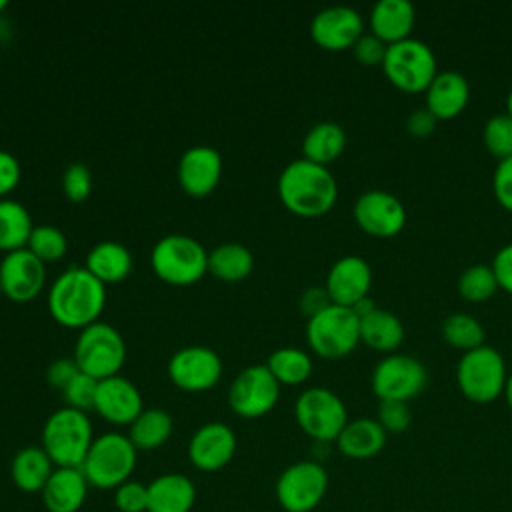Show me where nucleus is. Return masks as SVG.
<instances>
[{"instance_id": "nucleus-1", "label": "nucleus", "mask_w": 512, "mask_h": 512, "mask_svg": "<svg viewBox=\"0 0 512 512\" xmlns=\"http://www.w3.org/2000/svg\"><path fill=\"white\" fill-rule=\"evenodd\" d=\"M104 304L106 288L86 266L66 268L48 290L50 316L66 328H86L98 322Z\"/></svg>"}, {"instance_id": "nucleus-2", "label": "nucleus", "mask_w": 512, "mask_h": 512, "mask_svg": "<svg viewBox=\"0 0 512 512\" xmlns=\"http://www.w3.org/2000/svg\"><path fill=\"white\" fill-rule=\"evenodd\" d=\"M278 196L292 214L316 218L334 208L338 200V182L328 166L298 158L286 164L280 172Z\"/></svg>"}, {"instance_id": "nucleus-3", "label": "nucleus", "mask_w": 512, "mask_h": 512, "mask_svg": "<svg viewBox=\"0 0 512 512\" xmlns=\"http://www.w3.org/2000/svg\"><path fill=\"white\" fill-rule=\"evenodd\" d=\"M94 442L92 422L76 408L54 410L42 426V448L58 468H80Z\"/></svg>"}, {"instance_id": "nucleus-4", "label": "nucleus", "mask_w": 512, "mask_h": 512, "mask_svg": "<svg viewBox=\"0 0 512 512\" xmlns=\"http://www.w3.org/2000/svg\"><path fill=\"white\" fill-rule=\"evenodd\" d=\"M138 460V450L128 434L104 432L94 438L80 470L88 484L98 490H116L130 480Z\"/></svg>"}, {"instance_id": "nucleus-5", "label": "nucleus", "mask_w": 512, "mask_h": 512, "mask_svg": "<svg viewBox=\"0 0 512 512\" xmlns=\"http://www.w3.org/2000/svg\"><path fill=\"white\" fill-rule=\"evenodd\" d=\"M150 264L160 280L186 286L198 282L208 272V252L192 236L168 234L154 244Z\"/></svg>"}, {"instance_id": "nucleus-6", "label": "nucleus", "mask_w": 512, "mask_h": 512, "mask_svg": "<svg viewBox=\"0 0 512 512\" xmlns=\"http://www.w3.org/2000/svg\"><path fill=\"white\" fill-rule=\"evenodd\" d=\"M506 380V362L502 354L488 344L464 352L458 360L456 384L460 392L476 404H488L502 396Z\"/></svg>"}, {"instance_id": "nucleus-7", "label": "nucleus", "mask_w": 512, "mask_h": 512, "mask_svg": "<svg viewBox=\"0 0 512 512\" xmlns=\"http://www.w3.org/2000/svg\"><path fill=\"white\" fill-rule=\"evenodd\" d=\"M306 340L322 358H344L360 344V318L352 308L330 304L308 318Z\"/></svg>"}, {"instance_id": "nucleus-8", "label": "nucleus", "mask_w": 512, "mask_h": 512, "mask_svg": "<svg viewBox=\"0 0 512 512\" xmlns=\"http://www.w3.org/2000/svg\"><path fill=\"white\" fill-rule=\"evenodd\" d=\"M74 360L80 372L96 380L116 376L126 360L124 338L114 326L98 320L78 334Z\"/></svg>"}, {"instance_id": "nucleus-9", "label": "nucleus", "mask_w": 512, "mask_h": 512, "mask_svg": "<svg viewBox=\"0 0 512 512\" xmlns=\"http://www.w3.org/2000/svg\"><path fill=\"white\" fill-rule=\"evenodd\" d=\"M294 416L302 432L320 444L336 442L348 424V412L342 398L322 386L306 388L296 398Z\"/></svg>"}, {"instance_id": "nucleus-10", "label": "nucleus", "mask_w": 512, "mask_h": 512, "mask_svg": "<svg viewBox=\"0 0 512 512\" xmlns=\"http://www.w3.org/2000/svg\"><path fill=\"white\" fill-rule=\"evenodd\" d=\"M382 68L386 78L404 92H424L438 74L432 48L412 36L388 44Z\"/></svg>"}, {"instance_id": "nucleus-11", "label": "nucleus", "mask_w": 512, "mask_h": 512, "mask_svg": "<svg viewBox=\"0 0 512 512\" xmlns=\"http://www.w3.org/2000/svg\"><path fill=\"white\" fill-rule=\"evenodd\" d=\"M328 490V474L316 460H300L284 468L276 480V500L286 512H312Z\"/></svg>"}, {"instance_id": "nucleus-12", "label": "nucleus", "mask_w": 512, "mask_h": 512, "mask_svg": "<svg viewBox=\"0 0 512 512\" xmlns=\"http://www.w3.org/2000/svg\"><path fill=\"white\" fill-rule=\"evenodd\" d=\"M428 382L426 366L408 354H386L372 370V392L380 400H402L418 396Z\"/></svg>"}, {"instance_id": "nucleus-13", "label": "nucleus", "mask_w": 512, "mask_h": 512, "mask_svg": "<svg viewBox=\"0 0 512 512\" xmlns=\"http://www.w3.org/2000/svg\"><path fill=\"white\" fill-rule=\"evenodd\" d=\"M280 398V382L266 364L244 368L228 388V404L242 418H260L268 414Z\"/></svg>"}, {"instance_id": "nucleus-14", "label": "nucleus", "mask_w": 512, "mask_h": 512, "mask_svg": "<svg viewBox=\"0 0 512 512\" xmlns=\"http://www.w3.org/2000/svg\"><path fill=\"white\" fill-rule=\"evenodd\" d=\"M168 376L180 390L204 392L218 384L222 360L208 346H186L170 356Z\"/></svg>"}, {"instance_id": "nucleus-15", "label": "nucleus", "mask_w": 512, "mask_h": 512, "mask_svg": "<svg viewBox=\"0 0 512 512\" xmlns=\"http://www.w3.org/2000/svg\"><path fill=\"white\" fill-rule=\"evenodd\" d=\"M356 224L370 236H396L406 224V208L402 200L388 190H366L356 198L352 208Z\"/></svg>"}, {"instance_id": "nucleus-16", "label": "nucleus", "mask_w": 512, "mask_h": 512, "mask_svg": "<svg viewBox=\"0 0 512 512\" xmlns=\"http://www.w3.org/2000/svg\"><path fill=\"white\" fill-rule=\"evenodd\" d=\"M364 34V20L360 12L352 6L336 4L326 6L314 14L310 22L312 40L332 52H340L352 48L356 40Z\"/></svg>"}, {"instance_id": "nucleus-17", "label": "nucleus", "mask_w": 512, "mask_h": 512, "mask_svg": "<svg viewBox=\"0 0 512 512\" xmlns=\"http://www.w3.org/2000/svg\"><path fill=\"white\" fill-rule=\"evenodd\" d=\"M46 282L44 262L28 248L8 252L0 262L2 294L14 302H28L40 294Z\"/></svg>"}, {"instance_id": "nucleus-18", "label": "nucleus", "mask_w": 512, "mask_h": 512, "mask_svg": "<svg viewBox=\"0 0 512 512\" xmlns=\"http://www.w3.org/2000/svg\"><path fill=\"white\" fill-rule=\"evenodd\" d=\"M236 454V434L224 422L202 424L188 442V460L202 472L222 470Z\"/></svg>"}, {"instance_id": "nucleus-19", "label": "nucleus", "mask_w": 512, "mask_h": 512, "mask_svg": "<svg viewBox=\"0 0 512 512\" xmlns=\"http://www.w3.org/2000/svg\"><path fill=\"white\" fill-rule=\"evenodd\" d=\"M372 286V268L370 264L356 254L338 258L326 274V292L332 304L354 308L360 300L368 296Z\"/></svg>"}, {"instance_id": "nucleus-20", "label": "nucleus", "mask_w": 512, "mask_h": 512, "mask_svg": "<svg viewBox=\"0 0 512 512\" xmlns=\"http://www.w3.org/2000/svg\"><path fill=\"white\" fill-rule=\"evenodd\" d=\"M94 410L110 424L130 426L140 416L144 406L136 384L116 374L98 382Z\"/></svg>"}, {"instance_id": "nucleus-21", "label": "nucleus", "mask_w": 512, "mask_h": 512, "mask_svg": "<svg viewBox=\"0 0 512 512\" xmlns=\"http://www.w3.org/2000/svg\"><path fill=\"white\" fill-rule=\"evenodd\" d=\"M222 156L212 146H192L178 162V182L188 196H208L220 182Z\"/></svg>"}, {"instance_id": "nucleus-22", "label": "nucleus", "mask_w": 512, "mask_h": 512, "mask_svg": "<svg viewBox=\"0 0 512 512\" xmlns=\"http://www.w3.org/2000/svg\"><path fill=\"white\" fill-rule=\"evenodd\" d=\"M88 480L80 468H54L40 492L48 512H78L88 498Z\"/></svg>"}, {"instance_id": "nucleus-23", "label": "nucleus", "mask_w": 512, "mask_h": 512, "mask_svg": "<svg viewBox=\"0 0 512 512\" xmlns=\"http://www.w3.org/2000/svg\"><path fill=\"white\" fill-rule=\"evenodd\" d=\"M426 94V108L438 120H450L458 116L468 100H470V84L464 74L456 70H444L434 76V80L424 90Z\"/></svg>"}, {"instance_id": "nucleus-24", "label": "nucleus", "mask_w": 512, "mask_h": 512, "mask_svg": "<svg viewBox=\"0 0 512 512\" xmlns=\"http://www.w3.org/2000/svg\"><path fill=\"white\" fill-rule=\"evenodd\" d=\"M196 502L194 482L180 472H166L148 484V512H190Z\"/></svg>"}, {"instance_id": "nucleus-25", "label": "nucleus", "mask_w": 512, "mask_h": 512, "mask_svg": "<svg viewBox=\"0 0 512 512\" xmlns=\"http://www.w3.org/2000/svg\"><path fill=\"white\" fill-rule=\"evenodd\" d=\"M416 10L410 0H378L370 10V32L386 44L410 38Z\"/></svg>"}, {"instance_id": "nucleus-26", "label": "nucleus", "mask_w": 512, "mask_h": 512, "mask_svg": "<svg viewBox=\"0 0 512 512\" xmlns=\"http://www.w3.org/2000/svg\"><path fill=\"white\" fill-rule=\"evenodd\" d=\"M54 468V462L42 446H24L10 462V478L20 492L40 494Z\"/></svg>"}, {"instance_id": "nucleus-27", "label": "nucleus", "mask_w": 512, "mask_h": 512, "mask_svg": "<svg viewBox=\"0 0 512 512\" xmlns=\"http://www.w3.org/2000/svg\"><path fill=\"white\" fill-rule=\"evenodd\" d=\"M386 444V430L376 418L348 420L340 436L336 438L338 450L352 460H366L376 456Z\"/></svg>"}, {"instance_id": "nucleus-28", "label": "nucleus", "mask_w": 512, "mask_h": 512, "mask_svg": "<svg viewBox=\"0 0 512 512\" xmlns=\"http://www.w3.org/2000/svg\"><path fill=\"white\" fill-rule=\"evenodd\" d=\"M360 318V342L376 352L392 354L404 340L402 320L384 308H372Z\"/></svg>"}, {"instance_id": "nucleus-29", "label": "nucleus", "mask_w": 512, "mask_h": 512, "mask_svg": "<svg viewBox=\"0 0 512 512\" xmlns=\"http://www.w3.org/2000/svg\"><path fill=\"white\" fill-rule=\"evenodd\" d=\"M86 270L102 284L120 282L132 270V256L120 242L102 240L86 254Z\"/></svg>"}, {"instance_id": "nucleus-30", "label": "nucleus", "mask_w": 512, "mask_h": 512, "mask_svg": "<svg viewBox=\"0 0 512 512\" xmlns=\"http://www.w3.org/2000/svg\"><path fill=\"white\" fill-rule=\"evenodd\" d=\"M346 148V132L338 122H318L314 124L304 140H302V154L306 160L328 166L332 164Z\"/></svg>"}, {"instance_id": "nucleus-31", "label": "nucleus", "mask_w": 512, "mask_h": 512, "mask_svg": "<svg viewBox=\"0 0 512 512\" xmlns=\"http://www.w3.org/2000/svg\"><path fill=\"white\" fill-rule=\"evenodd\" d=\"M172 416L162 408H144L130 424L128 438L136 450H156L172 436Z\"/></svg>"}, {"instance_id": "nucleus-32", "label": "nucleus", "mask_w": 512, "mask_h": 512, "mask_svg": "<svg viewBox=\"0 0 512 512\" xmlns=\"http://www.w3.org/2000/svg\"><path fill=\"white\" fill-rule=\"evenodd\" d=\"M254 268L252 252L238 242H226L208 252V272L226 282H238L250 276Z\"/></svg>"}, {"instance_id": "nucleus-33", "label": "nucleus", "mask_w": 512, "mask_h": 512, "mask_svg": "<svg viewBox=\"0 0 512 512\" xmlns=\"http://www.w3.org/2000/svg\"><path fill=\"white\" fill-rule=\"evenodd\" d=\"M32 228V218L24 204L12 198H0V250L8 254L26 248Z\"/></svg>"}, {"instance_id": "nucleus-34", "label": "nucleus", "mask_w": 512, "mask_h": 512, "mask_svg": "<svg viewBox=\"0 0 512 512\" xmlns=\"http://www.w3.org/2000/svg\"><path fill=\"white\" fill-rule=\"evenodd\" d=\"M266 366L280 384H288V386L302 384L312 374V358L308 356V352L294 346L274 350L268 356Z\"/></svg>"}, {"instance_id": "nucleus-35", "label": "nucleus", "mask_w": 512, "mask_h": 512, "mask_svg": "<svg viewBox=\"0 0 512 512\" xmlns=\"http://www.w3.org/2000/svg\"><path fill=\"white\" fill-rule=\"evenodd\" d=\"M442 338L450 346L468 352L484 344V328L472 314L454 312L442 322Z\"/></svg>"}, {"instance_id": "nucleus-36", "label": "nucleus", "mask_w": 512, "mask_h": 512, "mask_svg": "<svg viewBox=\"0 0 512 512\" xmlns=\"http://www.w3.org/2000/svg\"><path fill=\"white\" fill-rule=\"evenodd\" d=\"M458 294L470 302H484L498 290V282L490 264H472L458 276Z\"/></svg>"}, {"instance_id": "nucleus-37", "label": "nucleus", "mask_w": 512, "mask_h": 512, "mask_svg": "<svg viewBox=\"0 0 512 512\" xmlns=\"http://www.w3.org/2000/svg\"><path fill=\"white\" fill-rule=\"evenodd\" d=\"M26 248L34 256H38L42 262H54L66 254L68 242H66V236L62 234V230H58L56 226L40 224V226L32 228Z\"/></svg>"}, {"instance_id": "nucleus-38", "label": "nucleus", "mask_w": 512, "mask_h": 512, "mask_svg": "<svg viewBox=\"0 0 512 512\" xmlns=\"http://www.w3.org/2000/svg\"><path fill=\"white\" fill-rule=\"evenodd\" d=\"M484 144L492 156L498 160L512 156V116L510 114H494L486 120L482 130Z\"/></svg>"}, {"instance_id": "nucleus-39", "label": "nucleus", "mask_w": 512, "mask_h": 512, "mask_svg": "<svg viewBox=\"0 0 512 512\" xmlns=\"http://www.w3.org/2000/svg\"><path fill=\"white\" fill-rule=\"evenodd\" d=\"M98 382L96 378L78 372L68 386L62 390V398L66 402L68 408H76V410H94V400H96V390H98Z\"/></svg>"}, {"instance_id": "nucleus-40", "label": "nucleus", "mask_w": 512, "mask_h": 512, "mask_svg": "<svg viewBox=\"0 0 512 512\" xmlns=\"http://www.w3.org/2000/svg\"><path fill=\"white\" fill-rule=\"evenodd\" d=\"M376 420L386 430V434H402L412 424V410L408 402L402 400H380Z\"/></svg>"}, {"instance_id": "nucleus-41", "label": "nucleus", "mask_w": 512, "mask_h": 512, "mask_svg": "<svg viewBox=\"0 0 512 512\" xmlns=\"http://www.w3.org/2000/svg\"><path fill=\"white\" fill-rule=\"evenodd\" d=\"M112 492V502L118 512H148V484L126 480Z\"/></svg>"}, {"instance_id": "nucleus-42", "label": "nucleus", "mask_w": 512, "mask_h": 512, "mask_svg": "<svg viewBox=\"0 0 512 512\" xmlns=\"http://www.w3.org/2000/svg\"><path fill=\"white\" fill-rule=\"evenodd\" d=\"M62 190H64V196L68 200L84 202L90 196V190H92L90 170L80 162L70 164L64 170V176H62Z\"/></svg>"}, {"instance_id": "nucleus-43", "label": "nucleus", "mask_w": 512, "mask_h": 512, "mask_svg": "<svg viewBox=\"0 0 512 512\" xmlns=\"http://www.w3.org/2000/svg\"><path fill=\"white\" fill-rule=\"evenodd\" d=\"M386 50H388V44L384 40H380L378 36H374L372 32H368V34L364 32L352 46L354 58L364 66H382Z\"/></svg>"}, {"instance_id": "nucleus-44", "label": "nucleus", "mask_w": 512, "mask_h": 512, "mask_svg": "<svg viewBox=\"0 0 512 512\" xmlns=\"http://www.w3.org/2000/svg\"><path fill=\"white\" fill-rule=\"evenodd\" d=\"M492 190L500 206L512 212V156L498 160L492 176Z\"/></svg>"}, {"instance_id": "nucleus-45", "label": "nucleus", "mask_w": 512, "mask_h": 512, "mask_svg": "<svg viewBox=\"0 0 512 512\" xmlns=\"http://www.w3.org/2000/svg\"><path fill=\"white\" fill-rule=\"evenodd\" d=\"M78 372H80V368H78V364H76L74 358H58V360H54V362L48 366V370H46V380H48V384H50L52 388H56V390L62 392V390L68 386V382H70Z\"/></svg>"}, {"instance_id": "nucleus-46", "label": "nucleus", "mask_w": 512, "mask_h": 512, "mask_svg": "<svg viewBox=\"0 0 512 512\" xmlns=\"http://www.w3.org/2000/svg\"><path fill=\"white\" fill-rule=\"evenodd\" d=\"M492 270L498 282V288H502L504 292L512 294V242L504 244L492 260Z\"/></svg>"}, {"instance_id": "nucleus-47", "label": "nucleus", "mask_w": 512, "mask_h": 512, "mask_svg": "<svg viewBox=\"0 0 512 512\" xmlns=\"http://www.w3.org/2000/svg\"><path fill=\"white\" fill-rule=\"evenodd\" d=\"M436 122H438V118L426 106H422V108H416L408 114L406 130H408V134H412L416 138H424V136H430L434 132Z\"/></svg>"}, {"instance_id": "nucleus-48", "label": "nucleus", "mask_w": 512, "mask_h": 512, "mask_svg": "<svg viewBox=\"0 0 512 512\" xmlns=\"http://www.w3.org/2000/svg\"><path fill=\"white\" fill-rule=\"evenodd\" d=\"M20 182V164L18 160L6 152L0 150V198L12 192Z\"/></svg>"}, {"instance_id": "nucleus-49", "label": "nucleus", "mask_w": 512, "mask_h": 512, "mask_svg": "<svg viewBox=\"0 0 512 512\" xmlns=\"http://www.w3.org/2000/svg\"><path fill=\"white\" fill-rule=\"evenodd\" d=\"M332 304L326 288H318V286H312L308 290H304V294L300 296V308L302 312L312 318L316 316L318 312H322L324 308H328Z\"/></svg>"}, {"instance_id": "nucleus-50", "label": "nucleus", "mask_w": 512, "mask_h": 512, "mask_svg": "<svg viewBox=\"0 0 512 512\" xmlns=\"http://www.w3.org/2000/svg\"><path fill=\"white\" fill-rule=\"evenodd\" d=\"M504 398L512 410V372L508 374V380H506V388H504Z\"/></svg>"}, {"instance_id": "nucleus-51", "label": "nucleus", "mask_w": 512, "mask_h": 512, "mask_svg": "<svg viewBox=\"0 0 512 512\" xmlns=\"http://www.w3.org/2000/svg\"><path fill=\"white\" fill-rule=\"evenodd\" d=\"M506 114L512 116V88H510V92L506 96Z\"/></svg>"}, {"instance_id": "nucleus-52", "label": "nucleus", "mask_w": 512, "mask_h": 512, "mask_svg": "<svg viewBox=\"0 0 512 512\" xmlns=\"http://www.w3.org/2000/svg\"><path fill=\"white\" fill-rule=\"evenodd\" d=\"M6 8H8V2H6V0H0V14H2Z\"/></svg>"}, {"instance_id": "nucleus-53", "label": "nucleus", "mask_w": 512, "mask_h": 512, "mask_svg": "<svg viewBox=\"0 0 512 512\" xmlns=\"http://www.w3.org/2000/svg\"><path fill=\"white\" fill-rule=\"evenodd\" d=\"M0 296H2V284H0Z\"/></svg>"}]
</instances>
